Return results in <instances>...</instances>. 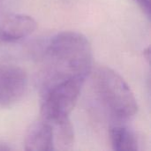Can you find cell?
<instances>
[{
	"instance_id": "1",
	"label": "cell",
	"mask_w": 151,
	"mask_h": 151,
	"mask_svg": "<svg viewBox=\"0 0 151 151\" xmlns=\"http://www.w3.org/2000/svg\"><path fill=\"white\" fill-rule=\"evenodd\" d=\"M92 48L81 33L65 31L54 35L46 44L41 73L42 91L73 78H87L92 70Z\"/></svg>"
},
{
	"instance_id": "2",
	"label": "cell",
	"mask_w": 151,
	"mask_h": 151,
	"mask_svg": "<svg viewBox=\"0 0 151 151\" xmlns=\"http://www.w3.org/2000/svg\"><path fill=\"white\" fill-rule=\"evenodd\" d=\"M93 83L95 91L104 108L118 120H128L138 111L136 98L126 81L113 69L96 67Z\"/></svg>"
},
{
	"instance_id": "3",
	"label": "cell",
	"mask_w": 151,
	"mask_h": 151,
	"mask_svg": "<svg viewBox=\"0 0 151 151\" xmlns=\"http://www.w3.org/2000/svg\"><path fill=\"white\" fill-rule=\"evenodd\" d=\"M86 78L73 77L62 81L42 92V119L55 123L69 119L79 99Z\"/></svg>"
},
{
	"instance_id": "4",
	"label": "cell",
	"mask_w": 151,
	"mask_h": 151,
	"mask_svg": "<svg viewBox=\"0 0 151 151\" xmlns=\"http://www.w3.org/2000/svg\"><path fill=\"white\" fill-rule=\"evenodd\" d=\"M28 84L27 73L19 66L0 64V108H9L25 95Z\"/></svg>"
},
{
	"instance_id": "5",
	"label": "cell",
	"mask_w": 151,
	"mask_h": 151,
	"mask_svg": "<svg viewBox=\"0 0 151 151\" xmlns=\"http://www.w3.org/2000/svg\"><path fill=\"white\" fill-rule=\"evenodd\" d=\"M36 21L26 14H8L0 19V42H15L29 36Z\"/></svg>"
},
{
	"instance_id": "6",
	"label": "cell",
	"mask_w": 151,
	"mask_h": 151,
	"mask_svg": "<svg viewBox=\"0 0 151 151\" xmlns=\"http://www.w3.org/2000/svg\"><path fill=\"white\" fill-rule=\"evenodd\" d=\"M25 150L27 151H51L55 150L54 134L51 125L43 120L30 125L25 135Z\"/></svg>"
},
{
	"instance_id": "7",
	"label": "cell",
	"mask_w": 151,
	"mask_h": 151,
	"mask_svg": "<svg viewBox=\"0 0 151 151\" xmlns=\"http://www.w3.org/2000/svg\"><path fill=\"white\" fill-rule=\"evenodd\" d=\"M112 149L116 151H136L139 149L135 134L124 126H114L110 130Z\"/></svg>"
},
{
	"instance_id": "8",
	"label": "cell",
	"mask_w": 151,
	"mask_h": 151,
	"mask_svg": "<svg viewBox=\"0 0 151 151\" xmlns=\"http://www.w3.org/2000/svg\"><path fill=\"white\" fill-rule=\"evenodd\" d=\"M53 129L54 144L58 145L62 150L70 149L74 142L73 128L69 119L55 123H50Z\"/></svg>"
},
{
	"instance_id": "9",
	"label": "cell",
	"mask_w": 151,
	"mask_h": 151,
	"mask_svg": "<svg viewBox=\"0 0 151 151\" xmlns=\"http://www.w3.org/2000/svg\"><path fill=\"white\" fill-rule=\"evenodd\" d=\"M134 1L136 4H138V5L147 15V17L150 18V0H134Z\"/></svg>"
},
{
	"instance_id": "10",
	"label": "cell",
	"mask_w": 151,
	"mask_h": 151,
	"mask_svg": "<svg viewBox=\"0 0 151 151\" xmlns=\"http://www.w3.org/2000/svg\"><path fill=\"white\" fill-rule=\"evenodd\" d=\"M11 148L10 147H6V146H0V150H10Z\"/></svg>"
}]
</instances>
